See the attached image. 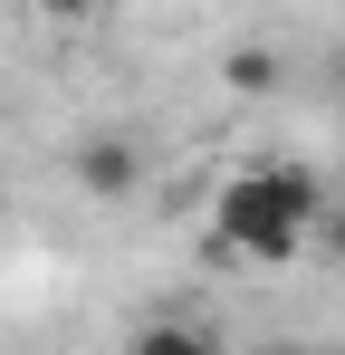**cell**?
Masks as SVG:
<instances>
[{
    "label": "cell",
    "instance_id": "1",
    "mask_svg": "<svg viewBox=\"0 0 345 355\" xmlns=\"http://www.w3.org/2000/svg\"><path fill=\"white\" fill-rule=\"evenodd\" d=\"M317 221H326V182L307 164H249V173H230L211 192V240L230 259H259V269L297 259L317 240Z\"/></svg>",
    "mask_w": 345,
    "mask_h": 355
},
{
    "label": "cell",
    "instance_id": "2",
    "mask_svg": "<svg viewBox=\"0 0 345 355\" xmlns=\"http://www.w3.org/2000/svg\"><path fill=\"white\" fill-rule=\"evenodd\" d=\"M67 182H77L87 202H125V192L144 182V154H134V135H77V154H67Z\"/></svg>",
    "mask_w": 345,
    "mask_h": 355
},
{
    "label": "cell",
    "instance_id": "3",
    "mask_svg": "<svg viewBox=\"0 0 345 355\" xmlns=\"http://www.w3.org/2000/svg\"><path fill=\"white\" fill-rule=\"evenodd\" d=\"M125 355H211V336H202L192 317H144V327L125 336Z\"/></svg>",
    "mask_w": 345,
    "mask_h": 355
},
{
    "label": "cell",
    "instance_id": "4",
    "mask_svg": "<svg viewBox=\"0 0 345 355\" xmlns=\"http://www.w3.org/2000/svg\"><path fill=\"white\" fill-rule=\"evenodd\" d=\"M230 96H269V87H278V58H269V49H230Z\"/></svg>",
    "mask_w": 345,
    "mask_h": 355
},
{
    "label": "cell",
    "instance_id": "5",
    "mask_svg": "<svg viewBox=\"0 0 345 355\" xmlns=\"http://www.w3.org/2000/svg\"><path fill=\"white\" fill-rule=\"evenodd\" d=\"M39 19H57V29H87V19H106L115 0H29Z\"/></svg>",
    "mask_w": 345,
    "mask_h": 355
},
{
    "label": "cell",
    "instance_id": "6",
    "mask_svg": "<svg viewBox=\"0 0 345 355\" xmlns=\"http://www.w3.org/2000/svg\"><path fill=\"white\" fill-rule=\"evenodd\" d=\"M317 250H326V259H345V202H326V221H317Z\"/></svg>",
    "mask_w": 345,
    "mask_h": 355
},
{
    "label": "cell",
    "instance_id": "7",
    "mask_svg": "<svg viewBox=\"0 0 345 355\" xmlns=\"http://www.w3.org/2000/svg\"><path fill=\"white\" fill-rule=\"evenodd\" d=\"M259 355H317V346H297V336H278V346H259Z\"/></svg>",
    "mask_w": 345,
    "mask_h": 355
},
{
    "label": "cell",
    "instance_id": "8",
    "mask_svg": "<svg viewBox=\"0 0 345 355\" xmlns=\"http://www.w3.org/2000/svg\"><path fill=\"white\" fill-rule=\"evenodd\" d=\"M336 135H345V96H336Z\"/></svg>",
    "mask_w": 345,
    "mask_h": 355
}]
</instances>
